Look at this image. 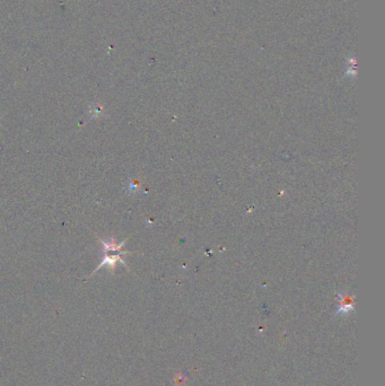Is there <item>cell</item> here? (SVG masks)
<instances>
[{"label":"cell","instance_id":"obj_1","mask_svg":"<svg viewBox=\"0 0 385 386\" xmlns=\"http://www.w3.org/2000/svg\"><path fill=\"white\" fill-rule=\"evenodd\" d=\"M98 242L102 244V253L104 254V257H103V260L101 261V263L98 264V267L92 272V274L88 275V278H91L92 275H94L96 272L99 270V269L104 267H108L109 270L111 271L112 273L114 272V269L118 263H122L127 267L126 262L122 260L123 254H128V252L122 251V246L125 245L126 241H123L121 243H116L115 239L111 237L109 241L98 239Z\"/></svg>","mask_w":385,"mask_h":386},{"label":"cell","instance_id":"obj_2","mask_svg":"<svg viewBox=\"0 0 385 386\" xmlns=\"http://www.w3.org/2000/svg\"><path fill=\"white\" fill-rule=\"evenodd\" d=\"M353 309V302L350 299L349 296H343L340 299L339 312L340 313H350Z\"/></svg>","mask_w":385,"mask_h":386}]
</instances>
